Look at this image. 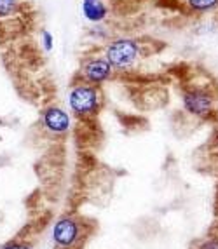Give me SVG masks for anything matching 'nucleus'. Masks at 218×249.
<instances>
[{"label":"nucleus","mask_w":218,"mask_h":249,"mask_svg":"<svg viewBox=\"0 0 218 249\" xmlns=\"http://www.w3.org/2000/svg\"><path fill=\"white\" fill-rule=\"evenodd\" d=\"M82 218L63 216L53 229V241L56 249H82L91 235L92 223H82Z\"/></svg>","instance_id":"1"},{"label":"nucleus","mask_w":218,"mask_h":249,"mask_svg":"<svg viewBox=\"0 0 218 249\" xmlns=\"http://www.w3.org/2000/svg\"><path fill=\"white\" fill-rule=\"evenodd\" d=\"M101 96L98 86L92 84H79L68 94V105L79 117H91L100 108Z\"/></svg>","instance_id":"2"},{"label":"nucleus","mask_w":218,"mask_h":249,"mask_svg":"<svg viewBox=\"0 0 218 249\" xmlns=\"http://www.w3.org/2000/svg\"><path fill=\"white\" fill-rule=\"evenodd\" d=\"M140 56V44L134 38H115V40L107 47L105 58L110 61L113 70H122L129 68Z\"/></svg>","instance_id":"3"},{"label":"nucleus","mask_w":218,"mask_h":249,"mask_svg":"<svg viewBox=\"0 0 218 249\" xmlns=\"http://www.w3.org/2000/svg\"><path fill=\"white\" fill-rule=\"evenodd\" d=\"M183 108L194 117L206 119L215 110V96L204 88H189L183 92Z\"/></svg>","instance_id":"4"},{"label":"nucleus","mask_w":218,"mask_h":249,"mask_svg":"<svg viewBox=\"0 0 218 249\" xmlns=\"http://www.w3.org/2000/svg\"><path fill=\"white\" fill-rule=\"evenodd\" d=\"M113 67L107 58H91L82 65V77L88 84L100 86L112 77Z\"/></svg>","instance_id":"5"},{"label":"nucleus","mask_w":218,"mask_h":249,"mask_svg":"<svg viewBox=\"0 0 218 249\" xmlns=\"http://www.w3.org/2000/svg\"><path fill=\"white\" fill-rule=\"evenodd\" d=\"M44 127L53 134H63L70 129V117L59 107H49L42 113Z\"/></svg>","instance_id":"6"},{"label":"nucleus","mask_w":218,"mask_h":249,"mask_svg":"<svg viewBox=\"0 0 218 249\" xmlns=\"http://www.w3.org/2000/svg\"><path fill=\"white\" fill-rule=\"evenodd\" d=\"M82 14L89 23H101L109 16V7L101 0H89L82 2Z\"/></svg>","instance_id":"7"},{"label":"nucleus","mask_w":218,"mask_h":249,"mask_svg":"<svg viewBox=\"0 0 218 249\" xmlns=\"http://www.w3.org/2000/svg\"><path fill=\"white\" fill-rule=\"evenodd\" d=\"M185 9L194 14H206L213 13L218 9V0H182Z\"/></svg>","instance_id":"8"},{"label":"nucleus","mask_w":218,"mask_h":249,"mask_svg":"<svg viewBox=\"0 0 218 249\" xmlns=\"http://www.w3.org/2000/svg\"><path fill=\"white\" fill-rule=\"evenodd\" d=\"M194 246H196V249H218V223L211 227L208 237H204L201 241H196Z\"/></svg>","instance_id":"9"},{"label":"nucleus","mask_w":218,"mask_h":249,"mask_svg":"<svg viewBox=\"0 0 218 249\" xmlns=\"http://www.w3.org/2000/svg\"><path fill=\"white\" fill-rule=\"evenodd\" d=\"M18 7V0H0V16L13 14Z\"/></svg>","instance_id":"10"},{"label":"nucleus","mask_w":218,"mask_h":249,"mask_svg":"<svg viewBox=\"0 0 218 249\" xmlns=\"http://www.w3.org/2000/svg\"><path fill=\"white\" fill-rule=\"evenodd\" d=\"M42 44H44V49H46L47 53H51L53 47H54V37H53V34L47 32V30L42 32Z\"/></svg>","instance_id":"11"},{"label":"nucleus","mask_w":218,"mask_h":249,"mask_svg":"<svg viewBox=\"0 0 218 249\" xmlns=\"http://www.w3.org/2000/svg\"><path fill=\"white\" fill-rule=\"evenodd\" d=\"M2 249H32L28 244H25V242H11V244L4 246Z\"/></svg>","instance_id":"12"},{"label":"nucleus","mask_w":218,"mask_h":249,"mask_svg":"<svg viewBox=\"0 0 218 249\" xmlns=\"http://www.w3.org/2000/svg\"><path fill=\"white\" fill-rule=\"evenodd\" d=\"M82 2H89V0H82Z\"/></svg>","instance_id":"13"}]
</instances>
